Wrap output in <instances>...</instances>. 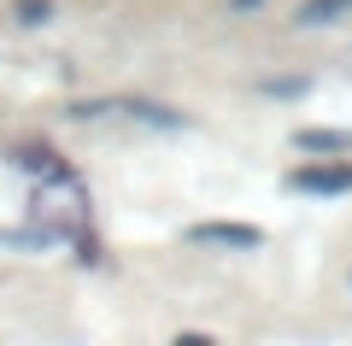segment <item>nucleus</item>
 I'll use <instances>...</instances> for the list:
<instances>
[{"label": "nucleus", "mask_w": 352, "mask_h": 346, "mask_svg": "<svg viewBox=\"0 0 352 346\" xmlns=\"http://www.w3.org/2000/svg\"><path fill=\"white\" fill-rule=\"evenodd\" d=\"M294 194H352V164L335 159V164H300L288 176Z\"/></svg>", "instance_id": "1"}, {"label": "nucleus", "mask_w": 352, "mask_h": 346, "mask_svg": "<svg viewBox=\"0 0 352 346\" xmlns=\"http://www.w3.org/2000/svg\"><path fill=\"white\" fill-rule=\"evenodd\" d=\"M188 241H200V247H235V252L264 247L258 229H241V223H200V229H188Z\"/></svg>", "instance_id": "2"}, {"label": "nucleus", "mask_w": 352, "mask_h": 346, "mask_svg": "<svg viewBox=\"0 0 352 346\" xmlns=\"http://www.w3.org/2000/svg\"><path fill=\"white\" fill-rule=\"evenodd\" d=\"M294 147L311 159V153H335V159H346L352 153V136L346 129H294Z\"/></svg>", "instance_id": "3"}, {"label": "nucleus", "mask_w": 352, "mask_h": 346, "mask_svg": "<svg viewBox=\"0 0 352 346\" xmlns=\"http://www.w3.org/2000/svg\"><path fill=\"white\" fill-rule=\"evenodd\" d=\"M352 12V0H305L300 6V24H329V18Z\"/></svg>", "instance_id": "4"}, {"label": "nucleus", "mask_w": 352, "mask_h": 346, "mask_svg": "<svg viewBox=\"0 0 352 346\" xmlns=\"http://www.w3.org/2000/svg\"><path fill=\"white\" fill-rule=\"evenodd\" d=\"M53 0H18V24H47Z\"/></svg>", "instance_id": "5"}]
</instances>
